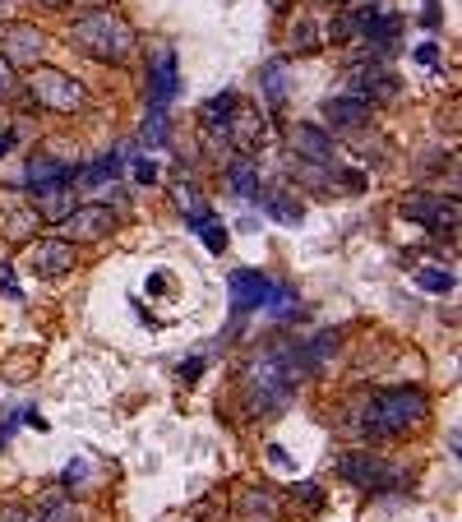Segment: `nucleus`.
I'll use <instances>...</instances> for the list:
<instances>
[{
  "mask_svg": "<svg viewBox=\"0 0 462 522\" xmlns=\"http://www.w3.org/2000/svg\"><path fill=\"white\" fill-rule=\"evenodd\" d=\"M296 495H301L305 499V504H319V499H324V495H319V486H310V481H296Z\"/></svg>",
  "mask_w": 462,
  "mask_h": 522,
  "instance_id": "nucleus-31",
  "label": "nucleus"
},
{
  "mask_svg": "<svg viewBox=\"0 0 462 522\" xmlns=\"http://www.w3.org/2000/svg\"><path fill=\"white\" fill-rule=\"evenodd\" d=\"M416 61H421V65H435V61H439V47H435V42H421V47H416Z\"/></svg>",
  "mask_w": 462,
  "mask_h": 522,
  "instance_id": "nucleus-32",
  "label": "nucleus"
},
{
  "mask_svg": "<svg viewBox=\"0 0 462 522\" xmlns=\"http://www.w3.org/2000/svg\"><path fill=\"white\" fill-rule=\"evenodd\" d=\"M37 513H42V522H84V513L65 499H47V504H37Z\"/></svg>",
  "mask_w": 462,
  "mask_h": 522,
  "instance_id": "nucleus-25",
  "label": "nucleus"
},
{
  "mask_svg": "<svg viewBox=\"0 0 462 522\" xmlns=\"http://www.w3.org/2000/svg\"><path fill=\"white\" fill-rule=\"evenodd\" d=\"M74 264H79V245L65 241V236H47V241H33L28 245V259L24 268L33 273V278H65V273H74Z\"/></svg>",
  "mask_w": 462,
  "mask_h": 522,
  "instance_id": "nucleus-5",
  "label": "nucleus"
},
{
  "mask_svg": "<svg viewBox=\"0 0 462 522\" xmlns=\"http://www.w3.org/2000/svg\"><path fill=\"white\" fill-rule=\"evenodd\" d=\"M190 231H199V241H204L213 255H222V250H227V231L218 227V218H213V213H199V218H190Z\"/></svg>",
  "mask_w": 462,
  "mask_h": 522,
  "instance_id": "nucleus-21",
  "label": "nucleus"
},
{
  "mask_svg": "<svg viewBox=\"0 0 462 522\" xmlns=\"http://www.w3.org/2000/svg\"><path fill=\"white\" fill-rule=\"evenodd\" d=\"M241 107V98L236 93H222V98H208L204 102V125H213V130H222V125L231 121V111Z\"/></svg>",
  "mask_w": 462,
  "mask_h": 522,
  "instance_id": "nucleus-23",
  "label": "nucleus"
},
{
  "mask_svg": "<svg viewBox=\"0 0 462 522\" xmlns=\"http://www.w3.org/2000/svg\"><path fill=\"white\" fill-rule=\"evenodd\" d=\"M199 365H204L199 356H195V361H185V365H181V379H185V384H195V379H199Z\"/></svg>",
  "mask_w": 462,
  "mask_h": 522,
  "instance_id": "nucleus-35",
  "label": "nucleus"
},
{
  "mask_svg": "<svg viewBox=\"0 0 462 522\" xmlns=\"http://www.w3.org/2000/svg\"><path fill=\"white\" fill-rule=\"evenodd\" d=\"M310 370H315V365L305 361L301 347H273V352L255 356V361L245 365V379H241L245 407H250L255 416L282 412V407L292 402L296 384H301Z\"/></svg>",
  "mask_w": 462,
  "mask_h": 522,
  "instance_id": "nucleus-2",
  "label": "nucleus"
},
{
  "mask_svg": "<svg viewBox=\"0 0 462 522\" xmlns=\"http://www.w3.org/2000/svg\"><path fill=\"white\" fill-rule=\"evenodd\" d=\"M426 416H430L426 393L398 384V389H379V393H370V398H356L352 407H347V430H352L361 444H379V439H398V435H407V430H416Z\"/></svg>",
  "mask_w": 462,
  "mask_h": 522,
  "instance_id": "nucleus-1",
  "label": "nucleus"
},
{
  "mask_svg": "<svg viewBox=\"0 0 462 522\" xmlns=\"http://www.w3.org/2000/svg\"><path fill=\"white\" fill-rule=\"evenodd\" d=\"M338 476L347 481V486L379 490V486H389L398 472H393L384 458H375V453H342V458H338Z\"/></svg>",
  "mask_w": 462,
  "mask_h": 522,
  "instance_id": "nucleus-9",
  "label": "nucleus"
},
{
  "mask_svg": "<svg viewBox=\"0 0 462 522\" xmlns=\"http://www.w3.org/2000/svg\"><path fill=\"white\" fill-rule=\"evenodd\" d=\"M352 98H361V102H393L398 98V74H389V70H356V84H352Z\"/></svg>",
  "mask_w": 462,
  "mask_h": 522,
  "instance_id": "nucleus-16",
  "label": "nucleus"
},
{
  "mask_svg": "<svg viewBox=\"0 0 462 522\" xmlns=\"http://www.w3.org/2000/svg\"><path fill=\"white\" fill-rule=\"evenodd\" d=\"M292 51H296V56H310V51H319V28L310 24V19L292 24Z\"/></svg>",
  "mask_w": 462,
  "mask_h": 522,
  "instance_id": "nucleus-24",
  "label": "nucleus"
},
{
  "mask_svg": "<svg viewBox=\"0 0 462 522\" xmlns=\"http://www.w3.org/2000/svg\"><path fill=\"white\" fill-rule=\"evenodd\" d=\"M416 282H421L426 292H435V296L453 292V273H449V268H421V273H416Z\"/></svg>",
  "mask_w": 462,
  "mask_h": 522,
  "instance_id": "nucleus-27",
  "label": "nucleus"
},
{
  "mask_svg": "<svg viewBox=\"0 0 462 522\" xmlns=\"http://www.w3.org/2000/svg\"><path fill=\"white\" fill-rule=\"evenodd\" d=\"M10 144H14V134H0V158L10 153Z\"/></svg>",
  "mask_w": 462,
  "mask_h": 522,
  "instance_id": "nucleus-37",
  "label": "nucleus"
},
{
  "mask_svg": "<svg viewBox=\"0 0 462 522\" xmlns=\"http://www.w3.org/2000/svg\"><path fill=\"white\" fill-rule=\"evenodd\" d=\"M426 24H430V28L439 24V5H435V0H426Z\"/></svg>",
  "mask_w": 462,
  "mask_h": 522,
  "instance_id": "nucleus-36",
  "label": "nucleus"
},
{
  "mask_svg": "<svg viewBox=\"0 0 462 522\" xmlns=\"http://www.w3.org/2000/svg\"><path fill=\"white\" fill-rule=\"evenodd\" d=\"M134 181L153 185V181H158V167H153V162H148V158H139V162H134Z\"/></svg>",
  "mask_w": 462,
  "mask_h": 522,
  "instance_id": "nucleus-30",
  "label": "nucleus"
},
{
  "mask_svg": "<svg viewBox=\"0 0 462 522\" xmlns=\"http://www.w3.org/2000/svg\"><path fill=\"white\" fill-rule=\"evenodd\" d=\"M222 134L231 139V148H236L241 158H255L259 144L268 139V121L259 116V111H241V107H236V111H231V121L222 125Z\"/></svg>",
  "mask_w": 462,
  "mask_h": 522,
  "instance_id": "nucleus-11",
  "label": "nucleus"
},
{
  "mask_svg": "<svg viewBox=\"0 0 462 522\" xmlns=\"http://www.w3.org/2000/svg\"><path fill=\"white\" fill-rule=\"evenodd\" d=\"M259 84H264V93H268V102H273V107H282V102H287V74H282V61H268L264 70H259Z\"/></svg>",
  "mask_w": 462,
  "mask_h": 522,
  "instance_id": "nucleus-22",
  "label": "nucleus"
},
{
  "mask_svg": "<svg viewBox=\"0 0 462 522\" xmlns=\"http://www.w3.org/2000/svg\"><path fill=\"white\" fill-rule=\"evenodd\" d=\"M116 227V213H111L107 204H84V208H70L61 218V236L74 245H84V241H102L107 231Z\"/></svg>",
  "mask_w": 462,
  "mask_h": 522,
  "instance_id": "nucleus-7",
  "label": "nucleus"
},
{
  "mask_svg": "<svg viewBox=\"0 0 462 522\" xmlns=\"http://www.w3.org/2000/svg\"><path fill=\"white\" fill-rule=\"evenodd\" d=\"M0 292L19 301V287H14V273H10V268H0Z\"/></svg>",
  "mask_w": 462,
  "mask_h": 522,
  "instance_id": "nucleus-33",
  "label": "nucleus"
},
{
  "mask_svg": "<svg viewBox=\"0 0 462 522\" xmlns=\"http://www.w3.org/2000/svg\"><path fill=\"white\" fill-rule=\"evenodd\" d=\"M74 181V167L70 162H56L47 158V153H33L24 167V185L33 190V195H42V190H56V185H70Z\"/></svg>",
  "mask_w": 462,
  "mask_h": 522,
  "instance_id": "nucleus-14",
  "label": "nucleus"
},
{
  "mask_svg": "<svg viewBox=\"0 0 462 522\" xmlns=\"http://www.w3.org/2000/svg\"><path fill=\"white\" fill-rule=\"evenodd\" d=\"M0 42H5V61L10 65H37L42 51H47V33L33 24H10L0 33Z\"/></svg>",
  "mask_w": 462,
  "mask_h": 522,
  "instance_id": "nucleus-12",
  "label": "nucleus"
},
{
  "mask_svg": "<svg viewBox=\"0 0 462 522\" xmlns=\"http://www.w3.org/2000/svg\"><path fill=\"white\" fill-rule=\"evenodd\" d=\"M287 144H292V153L301 162H310V167H333L338 162V144H333V134L324 130V125H292V134H287Z\"/></svg>",
  "mask_w": 462,
  "mask_h": 522,
  "instance_id": "nucleus-8",
  "label": "nucleus"
},
{
  "mask_svg": "<svg viewBox=\"0 0 462 522\" xmlns=\"http://www.w3.org/2000/svg\"><path fill=\"white\" fill-rule=\"evenodd\" d=\"M227 181H231V190H236L241 199H259V195H264V190H259V185H264V181H259V167H255L250 158H236V162H231Z\"/></svg>",
  "mask_w": 462,
  "mask_h": 522,
  "instance_id": "nucleus-19",
  "label": "nucleus"
},
{
  "mask_svg": "<svg viewBox=\"0 0 462 522\" xmlns=\"http://www.w3.org/2000/svg\"><path fill=\"white\" fill-rule=\"evenodd\" d=\"M370 102L361 98H329L324 102V121L333 125V130H365L370 125Z\"/></svg>",
  "mask_w": 462,
  "mask_h": 522,
  "instance_id": "nucleus-17",
  "label": "nucleus"
},
{
  "mask_svg": "<svg viewBox=\"0 0 462 522\" xmlns=\"http://www.w3.org/2000/svg\"><path fill=\"white\" fill-rule=\"evenodd\" d=\"M176 88H181V79H176V51H158V61L148 70V107L167 111L176 102Z\"/></svg>",
  "mask_w": 462,
  "mask_h": 522,
  "instance_id": "nucleus-13",
  "label": "nucleus"
},
{
  "mask_svg": "<svg viewBox=\"0 0 462 522\" xmlns=\"http://www.w3.org/2000/svg\"><path fill=\"white\" fill-rule=\"evenodd\" d=\"M227 292H231V310H236V315H250V310H268V305L278 301L282 287H273L255 268H236L227 278Z\"/></svg>",
  "mask_w": 462,
  "mask_h": 522,
  "instance_id": "nucleus-6",
  "label": "nucleus"
},
{
  "mask_svg": "<svg viewBox=\"0 0 462 522\" xmlns=\"http://www.w3.org/2000/svg\"><path fill=\"white\" fill-rule=\"evenodd\" d=\"M236 513L241 518H259V522H278L282 518V499L264 486H245L241 499H236Z\"/></svg>",
  "mask_w": 462,
  "mask_h": 522,
  "instance_id": "nucleus-18",
  "label": "nucleus"
},
{
  "mask_svg": "<svg viewBox=\"0 0 462 522\" xmlns=\"http://www.w3.org/2000/svg\"><path fill=\"white\" fill-rule=\"evenodd\" d=\"M14 88H19V74H14V65L0 56V98H10Z\"/></svg>",
  "mask_w": 462,
  "mask_h": 522,
  "instance_id": "nucleus-29",
  "label": "nucleus"
},
{
  "mask_svg": "<svg viewBox=\"0 0 462 522\" xmlns=\"http://www.w3.org/2000/svg\"><path fill=\"white\" fill-rule=\"evenodd\" d=\"M342 10H379V5H384V0H338Z\"/></svg>",
  "mask_w": 462,
  "mask_h": 522,
  "instance_id": "nucleus-34",
  "label": "nucleus"
},
{
  "mask_svg": "<svg viewBox=\"0 0 462 522\" xmlns=\"http://www.w3.org/2000/svg\"><path fill=\"white\" fill-rule=\"evenodd\" d=\"M264 208H268V218L282 222V227H296V222H301V204H296L292 195H282V190L264 195Z\"/></svg>",
  "mask_w": 462,
  "mask_h": 522,
  "instance_id": "nucleus-20",
  "label": "nucleus"
},
{
  "mask_svg": "<svg viewBox=\"0 0 462 522\" xmlns=\"http://www.w3.org/2000/svg\"><path fill=\"white\" fill-rule=\"evenodd\" d=\"M176 204H181L185 208V213H190V218H199V213H208V208H204V199H199L195 195V185H176Z\"/></svg>",
  "mask_w": 462,
  "mask_h": 522,
  "instance_id": "nucleus-28",
  "label": "nucleus"
},
{
  "mask_svg": "<svg viewBox=\"0 0 462 522\" xmlns=\"http://www.w3.org/2000/svg\"><path fill=\"white\" fill-rule=\"evenodd\" d=\"M144 144H148V148H162V144H167V111L148 107V121H144Z\"/></svg>",
  "mask_w": 462,
  "mask_h": 522,
  "instance_id": "nucleus-26",
  "label": "nucleus"
},
{
  "mask_svg": "<svg viewBox=\"0 0 462 522\" xmlns=\"http://www.w3.org/2000/svg\"><path fill=\"white\" fill-rule=\"evenodd\" d=\"M28 88H33L37 107L56 111V116H79V111L88 107V88L79 84L74 74L51 70V65H42V70L33 65V79H28Z\"/></svg>",
  "mask_w": 462,
  "mask_h": 522,
  "instance_id": "nucleus-4",
  "label": "nucleus"
},
{
  "mask_svg": "<svg viewBox=\"0 0 462 522\" xmlns=\"http://www.w3.org/2000/svg\"><path fill=\"white\" fill-rule=\"evenodd\" d=\"M42 5H47V10H65V5H70V0H42Z\"/></svg>",
  "mask_w": 462,
  "mask_h": 522,
  "instance_id": "nucleus-38",
  "label": "nucleus"
},
{
  "mask_svg": "<svg viewBox=\"0 0 462 522\" xmlns=\"http://www.w3.org/2000/svg\"><path fill=\"white\" fill-rule=\"evenodd\" d=\"M37 227H42L37 208H28V204H5L0 208V236H5L10 245H28L37 236Z\"/></svg>",
  "mask_w": 462,
  "mask_h": 522,
  "instance_id": "nucleus-15",
  "label": "nucleus"
},
{
  "mask_svg": "<svg viewBox=\"0 0 462 522\" xmlns=\"http://www.w3.org/2000/svg\"><path fill=\"white\" fill-rule=\"evenodd\" d=\"M70 47H79L84 56H93V61H102V65H121L134 51V28L125 24L116 10L84 14V19L70 24Z\"/></svg>",
  "mask_w": 462,
  "mask_h": 522,
  "instance_id": "nucleus-3",
  "label": "nucleus"
},
{
  "mask_svg": "<svg viewBox=\"0 0 462 522\" xmlns=\"http://www.w3.org/2000/svg\"><path fill=\"white\" fill-rule=\"evenodd\" d=\"M402 218L421 222V227H430V231H453L458 227V204H453V199H439V195H412V199H402Z\"/></svg>",
  "mask_w": 462,
  "mask_h": 522,
  "instance_id": "nucleus-10",
  "label": "nucleus"
}]
</instances>
